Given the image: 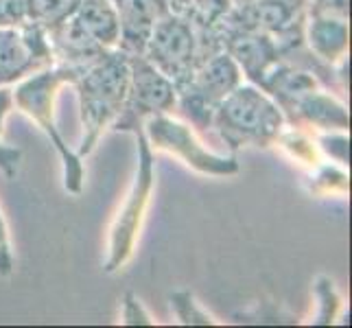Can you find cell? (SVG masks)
Here are the masks:
<instances>
[{
    "instance_id": "5",
    "label": "cell",
    "mask_w": 352,
    "mask_h": 328,
    "mask_svg": "<svg viewBox=\"0 0 352 328\" xmlns=\"http://www.w3.org/2000/svg\"><path fill=\"white\" fill-rule=\"evenodd\" d=\"M243 81V72L236 62L226 51H217L175 83L177 103L175 112L188 120L197 131H208L212 125V114L226 96Z\"/></svg>"
},
{
    "instance_id": "11",
    "label": "cell",
    "mask_w": 352,
    "mask_h": 328,
    "mask_svg": "<svg viewBox=\"0 0 352 328\" xmlns=\"http://www.w3.org/2000/svg\"><path fill=\"white\" fill-rule=\"evenodd\" d=\"M287 127L320 129V131H348L350 114L342 101L322 86L302 94L285 109Z\"/></svg>"
},
{
    "instance_id": "1",
    "label": "cell",
    "mask_w": 352,
    "mask_h": 328,
    "mask_svg": "<svg viewBox=\"0 0 352 328\" xmlns=\"http://www.w3.org/2000/svg\"><path fill=\"white\" fill-rule=\"evenodd\" d=\"M70 86L79 96L81 140L77 155H90L103 131L112 127L123 109L129 86V59L120 48H110L90 66L79 70Z\"/></svg>"
},
{
    "instance_id": "14",
    "label": "cell",
    "mask_w": 352,
    "mask_h": 328,
    "mask_svg": "<svg viewBox=\"0 0 352 328\" xmlns=\"http://www.w3.org/2000/svg\"><path fill=\"white\" fill-rule=\"evenodd\" d=\"M77 22L94 42H99L103 48H118L120 40V24L116 9L110 0H79L75 9Z\"/></svg>"
},
{
    "instance_id": "17",
    "label": "cell",
    "mask_w": 352,
    "mask_h": 328,
    "mask_svg": "<svg viewBox=\"0 0 352 328\" xmlns=\"http://www.w3.org/2000/svg\"><path fill=\"white\" fill-rule=\"evenodd\" d=\"M168 300H171V311L175 313L179 324H184V326H214L217 324V320L199 307L195 296L188 294V291H175Z\"/></svg>"
},
{
    "instance_id": "23",
    "label": "cell",
    "mask_w": 352,
    "mask_h": 328,
    "mask_svg": "<svg viewBox=\"0 0 352 328\" xmlns=\"http://www.w3.org/2000/svg\"><path fill=\"white\" fill-rule=\"evenodd\" d=\"M27 20L24 0H0V27H14Z\"/></svg>"
},
{
    "instance_id": "20",
    "label": "cell",
    "mask_w": 352,
    "mask_h": 328,
    "mask_svg": "<svg viewBox=\"0 0 352 328\" xmlns=\"http://www.w3.org/2000/svg\"><path fill=\"white\" fill-rule=\"evenodd\" d=\"M318 171L313 175V190L320 195H329V193H344L348 190V175L337 171L335 166L329 164H318Z\"/></svg>"
},
{
    "instance_id": "16",
    "label": "cell",
    "mask_w": 352,
    "mask_h": 328,
    "mask_svg": "<svg viewBox=\"0 0 352 328\" xmlns=\"http://www.w3.org/2000/svg\"><path fill=\"white\" fill-rule=\"evenodd\" d=\"M11 107H14V90L9 86H3L0 88V171L9 179H16L20 160H22V151L3 142V125H5L7 114L11 112Z\"/></svg>"
},
{
    "instance_id": "12",
    "label": "cell",
    "mask_w": 352,
    "mask_h": 328,
    "mask_svg": "<svg viewBox=\"0 0 352 328\" xmlns=\"http://www.w3.org/2000/svg\"><path fill=\"white\" fill-rule=\"evenodd\" d=\"M305 44L311 55L329 68H337L348 62V44H350V27L348 18L318 14L309 11L305 14Z\"/></svg>"
},
{
    "instance_id": "3",
    "label": "cell",
    "mask_w": 352,
    "mask_h": 328,
    "mask_svg": "<svg viewBox=\"0 0 352 328\" xmlns=\"http://www.w3.org/2000/svg\"><path fill=\"white\" fill-rule=\"evenodd\" d=\"M75 75L77 72H72L70 68L53 64L18 81L14 90V105H18L20 112L27 114L33 123H38V127L46 133V138L59 153V160L64 166V188L70 195H79L83 190V164L77 151H72L59 133L55 123V99L59 88L72 83Z\"/></svg>"
},
{
    "instance_id": "21",
    "label": "cell",
    "mask_w": 352,
    "mask_h": 328,
    "mask_svg": "<svg viewBox=\"0 0 352 328\" xmlns=\"http://www.w3.org/2000/svg\"><path fill=\"white\" fill-rule=\"evenodd\" d=\"M120 324L125 326H153V320L144 311L142 302L133 291H127L123 296V311H120Z\"/></svg>"
},
{
    "instance_id": "9",
    "label": "cell",
    "mask_w": 352,
    "mask_h": 328,
    "mask_svg": "<svg viewBox=\"0 0 352 328\" xmlns=\"http://www.w3.org/2000/svg\"><path fill=\"white\" fill-rule=\"evenodd\" d=\"M53 64L48 33L40 24L24 20L14 27H0V88L14 86Z\"/></svg>"
},
{
    "instance_id": "22",
    "label": "cell",
    "mask_w": 352,
    "mask_h": 328,
    "mask_svg": "<svg viewBox=\"0 0 352 328\" xmlns=\"http://www.w3.org/2000/svg\"><path fill=\"white\" fill-rule=\"evenodd\" d=\"M14 270H16L14 250H11L5 217H3V212H0V278H9L11 274H14Z\"/></svg>"
},
{
    "instance_id": "7",
    "label": "cell",
    "mask_w": 352,
    "mask_h": 328,
    "mask_svg": "<svg viewBox=\"0 0 352 328\" xmlns=\"http://www.w3.org/2000/svg\"><path fill=\"white\" fill-rule=\"evenodd\" d=\"M142 131L151 149L177 155L182 162L188 164L197 173L230 177L241 171V164L234 155H221L204 147L197 133L184 120H177L171 114H155L147 118Z\"/></svg>"
},
{
    "instance_id": "15",
    "label": "cell",
    "mask_w": 352,
    "mask_h": 328,
    "mask_svg": "<svg viewBox=\"0 0 352 328\" xmlns=\"http://www.w3.org/2000/svg\"><path fill=\"white\" fill-rule=\"evenodd\" d=\"M79 5V0H24L27 9V20L40 24V27L51 33L59 24L66 22Z\"/></svg>"
},
{
    "instance_id": "4",
    "label": "cell",
    "mask_w": 352,
    "mask_h": 328,
    "mask_svg": "<svg viewBox=\"0 0 352 328\" xmlns=\"http://www.w3.org/2000/svg\"><path fill=\"white\" fill-rule=\"evenodd\" d=\"M217 51L223 48L214 31H201L192 20L168 9L153 24L142 55L175 86Z\"/></svg>"
},
{
    "instance_id": "18",
    "label": "cell",
    "mask_w": 352,
    "mask_h": 328,
    "mask_svg": "<svg viewBox=\"0 0 352 328\" xmlns=\"http://www.w3.org/2000/svg\"><path fill=\"white\" fill-rule=\"evenodd\" d=\"M315 298L320 300V307H318V315H315L313 324L315 326H329L335 322L337 318V311L342 307V300H339L337 291H335V283L331 278L320 276L315 281Z\"/></svg>"
},
{
    "instance_id": "13",
    "label": "cell",
    "mask_w": 352,
    "mask_h": 328,
    "mask_svg": "<svg viewBox=\"0 0 352 328\" xmlns=\"http://www.w3.org/2000/svg\"><path fill=\"white\" fill-rule=\"evenodd\" d=\"M120 24L118 48L127 55H142L153 24L168 11V0H110Z\"/></svg>"
},
{
    "instance_id": "19",
    "label": "cell",
    "mask_w": 352,
    "mask_h": 328,
    "mask_svg": "<svg viewBox=\"0 0 352 328\" xmlns=\"http://www.w3.org/2000/svg\"><path fill=\"white\" fill-rule=\"evenodd\" d=\"M318 149L333 157L337 164L346 166L350 162V138L348 131H324L318 136Z\"/></svg>"
},
{
    "instance_id": "24",
    "label": "cell",
    "mask_w": 352,
    "mask_h": 328,
    "mask_svg": "<svg viewBox=\"0 0 352 328\" xmlns=\"http://www.w3.org/2000/svg\"><path fill=\"white\" fill-rule=\"evenodd\" d=\"M307 9L309 11H318V14L348 18L350 0H307Z\"/></svg>"
},
{
    "instance_id": "6",
    "label": "cell",
    "mask_w": 352,
    "mask_h": 328,
    "mask_svg": "<svg viewBox=\"0 0 352 328\" xmlns=\"http://www.w3.org/2000/svg\"><path fill=\"white\" fill-rule=\"evenodd\" d=\"M133 136L138 138V171L133 177V184L123 201V208L118 210L112 230H110V245H107V259L103 270L107 274L118 272L125 267L136 250V241L140 237V228L144 221V215L149 210L155 173H153V151L149 147L144 131L136 129Z\"/></svg>"
},
{
    "instance_id": "2",
    "label": "cell",
    "mask_w": 352,
    "mask_h": 328,
    "mask_svg": "<svg viewBox=\"0 0 352 328\" xmlns=\"http://www.w3.org/2000/svg\"><path fill=\"white\" fill-rule=\"evenodd\" d=\"M210 127L234 153L241 147H274L287 120L283 109L263 88L241 81L217 105Z\"/></svg>"
},
{
    "instance_id": "8",
    "label": "cell",
    "mask_w": 352,
    "mask_h": 328,
    "mask_svg": "<svg viewBox=\"0 0 352 328\" xmlns=\"http://www.w3.org/2000/svg\"><path fill=\"white\" fill-rule=\"evenodd\" d=\"M129 59V86L123 109L112 123L114 131L133 133L142 129L144 120L155 114L175 112L177 92L173 81L162 75L144 55H127Z\"/></svg>"
},
{
    "instance_id": "10",
    "label": "cell",
    "mask_w": 352,
    "mask_h": 328,
    "mask_svg": "<svg viewBox=\"0 0 352 328\" xmlns=\"http://www.w3.org/2000/svg\"><path fill=\"white\" fill-rule=\"evenodd\" d=\"M212 31L223 51L241 68L243 77H248V81L254 83V86H261L267 72L280 62L278 44L272 33L239 27V24L228 18V14L221 16V20L214 24Z\"/></svg>"
},
{
    "instance_id": "25",
    "label": "cell",
    "mask_w": 352,
    "mask_h": 328,
    "mask_svg": "<svg viewBox=\"0 0 352 328\" xmlns=\"http://www.w3.org/2000/svg\"><path fill=\"white\" fill-rule=\"evenodd\" d=\"M228 3L232 9H243V7H250L254 0H228Z\"/></svg>"
}]
</instances>
